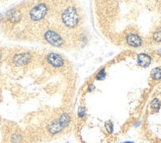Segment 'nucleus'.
Returning <instances> with one entry per match:
<instances>
[{
  "label": "nucleus",
  "mask_w": 161,
  "mask_h": 143,
  "mask_svg": "<svg viewBox=\"0 0 161 143\" xmlns=\"http://www.w3.org/2000/svg\"><path fill=\"white\" fill-rule=\"evenodd\" d=\"M71 121V117L69 113H63L62 116H60L58 119H56L55 120H52V123H49L48 126V131L49 134H58L60 131H62L66 126H69Z\"/></svg>",
  "instance_id": "f257e3e1"
},
{
  "label": "nucleus",
  "mask_w": 161,
  "mask_h": 143,
  "mask_svg": "<svg viewBox=\"0 0 161 143\" xmlns=\"http://www.w3.org/2000/svg\"><path fill=\"white\" fill-rule=\"evenodd\" d=\"M62 21L67 28H75L79 22V16H78L77 10L73 6H69L63 10L62 14Z\"/></svg>",
  "instance_id": "f03ea898"
},
{
  "label": "nucleus",
  "mask_w": 161,
  "mask_h": 143,
  "mask_svg": "<svg viewBox=\"0 0 161 143\" xmlns=\"http://www.w3.org/2000/svg\"><path fill=\"white\" fill-rule=\"evenodd\" d=\"M49 12V6L46 3H38L36 4L33 8L30 10L29 12V17L32 21L38 22V21L43 20L46 16V14Z\"/></svg>",
  "instance_id": "7ed1b4c3"
},
{
  "label": "nucleus",
  "mask_w": 161,
  "mask_h": 143,
  "mask_svg": "<svg viewBox=\"0 0 161 143\" xmlns=\"http://www.w3.org/2000/svg\"><path fill=\"white\" fill-rule=\"evenodd\" d=\"M44 38L49 45L55 46V48H60V46L64 44V41L62 36H60L58 32H55L53 30L46 31L44 34Z\"/></svg>",
  "instance_id": "20e7f679"
},
{
  "label": "nucleus",
  "mask_w": 161,
  "mask_h": 143,
  "mask_svg": "<svg viewBox=\"0 0 161 143\" xmlns=\"http://www.w3.org/2000/svg\"><path fill=\"white\" fill-rule=\"evenodd\" d=\"M46 61L53 68H60L64 65V58L56 52H49L46 55Z\"/></svg>",
  "instance_id": "39448f33"
},
{
  "label": "nucleus",
  "mask_w": 161,
  "mask_h": 143,
  "mask_svg": "<svg viewBox=\"0 0 161 143\" xmlns=\"http://www.w3.org/2000/svg\"><path fill=\"white\" fill-rule=\"evenodd\" d=\"M32 60V54L30 52H20L13 56L12 62L16 66H24Z\"/></svg>",
  "instance_id": "423d86ee"
},
{
  "label": "nucleus",
  "mask_w": 161,
  "mask_h": 143,
  "mask_svg": "<svg viewBox=\"0 0 161 143\" xmlns=\"http://www.w3.org/2000/svg\"><path fill=\"white\" fill-rule=\"evenodd\" d=\"M126 42L131 48H140L144 45V40L139 35L135 33H128L126 36Z\"/></svg>",
  "instance_id": "0eeeda50"
},
{
  "label": "nucleus",
  "mask_w": 161,
  "mask_h": 143,
  "mask_svg": "<svg viewBox=\"0 0 161 143\" xmlns=\"http://www.w3.org/2000/svg\"><path fill=\"white\" fill-rule=\"evenodd\" d=\"M152 62V57L150 56V54L145 52L138 53L137 55V63L138 66L142 67V68H146L148 67Z\"/></svg>",
  "instance_id": "6e6552de"
},
{
  "label": "nucleus",
  "mask_w": 161,
  "mask_h": 143,
  "mask_svg": "<svg viewBox=\"0 0 161 143\" xmlns=\"http://www.w3.org/2000/svg\"><path fill=\"white\" fill-rule=\"evenodd\" d=\"M6 19L12 24L19 23L22 19V13L18 9H10L6 13Z\"/></svg>",
  "instance_id": "1a4fd4ad"
},
{
  "label": "nucleus",
  "mask_w": 161,
  "mask_h": 143,
  "mask_svg": "<svg viewBox=\"0 0 161 143\" xmlns=\"http://www.w3.org/2000/svg\"><path fill=\"white\" fill-rule=\"evenodd\" d=\"M150 77L154 81H160L161 80V67H155L150 72Z\"/></svg>",
  "instance_id": "9d476101"
},
{
  "label": "nucleus",
  "mask_w": 161,
  "mask_h": 143,
  "mask_svg": "<svg viewBox=\"0 0 161 143\" xmlns=\"http://www.w3.org/2000/svg\"><path fill=\"white\" fill-rule=\"evenodd\" d=\"M160 107H161V102L158 98H154L151 102H150V109H151V110L153 113L158 112Z\"/></svg>",
  "instance_id": "9b49d317"
},
{
  "label": "nucleus",
  "mask_w": 161,
  "mask_h": 143,
  "mask_svg": "<svg viewBox=\"0 0 161 143\" xmlns=\"http://www.w3.org/2000/svg\"><path fill=\"white\" fill-rule=\"evenodd\" d=\"M152 40L155 42H161V27L157 28L152 34Z\"/></svg>",
  "instance_id": "f8f14e48"
},
{
  "label": "nucleus",
  "mask_w": 161,
  "mask_h": 143,
  "mask_svg": "<svg viewBox=\"0 0 161 143\" xmlns=\"http://www.w3.org/2000/svg\"><path fill=\"white\" fill-rule=\"evenodd\" d=\"M106 76H107L106 70H105V68H102V69L97 73V75H96L95 78H96V80H97V81H102V80H105Z\"/></svg>",
  "instance_id": "ddd939ff"
},
{
  "label": "nucleus",
  "mask_w": 161,
  "mask_h": 143,
  "mask_svg": "<svg viewBox=\"0 0 161 143\" xmlns=\"http://www.w3.org/2000/svg\"><path fill=\"white\" fill-rule=\"evenodd\" d=\"M22 140H23V138H22V136H21L20 134L15 133V134H13L11 136V142L12 143H21V142H22Z\"/></svg>",
  "instance_id": "4468645a"
},
{
  "label": "nucleus",
  "mask_w": 161,
  "mask_h": 143,
  "mask_svg": "<svg viewBox=\"0 0 161 143\" xmlns=\"http://www.w3.org/2000/svg\"><path fill=\"white\" fill-rule=\"evenodd\" d=\"M77 114H78V117H79L80 120L84 119V117H86V110H85L84 107H80V108L78 109Z\"/></svg>",
  "instance_id": "2eb2a0df"
},
{
  "label": "nucleus",
  "mask_w": 161,
  "mask_h": 143,
  "mask_svg": "<svg viewBox=\"0 0 161 143\" xmlns=\"http://www.w3.org/2000/svg\"><path fill=\"white\" fill-rule=\"evenodd\" d=\"M105 127H106V130L108 131V133H113V130H114V126H113V123L112 121H107L105 123Z\"/></svg>",
  "instance_id": "dca6fc26"
},
{
  "label": "nucleus",
  "mask_w": 161,
  "mask_h": 143,
  "mask_svg": "<svg viewBox=\"0 0 161 143\" xmlns=\"http://www.w3.org/2000/svg\"><path fill=\"white\" fill-rule=\"evenodd\" d=\"M93 90H94V86H93V85H90V86H89L88 92H89V93H90V92H92Z\"/></svg>",
  "instance_id": "f3484780"
},
{
  "label": "nucleus",
  "mask_w": 161,
  "mask_h": 143,
  "mask_svg": "<svg viewBox=\"0 0 161 143\" xmlns=\"http://www.w3.org/2000/svg\"><path fill=\"white\" fill-rule=\"evenodd\" d=\"M1 58H2V53L0 52V60H1Z\"/></svg>",
  "instance_id": "a211bd4d"
},
{
  "label": "nucleus",
  "mask_w": 161,
  "mask_h": 143,
  "mask_svg": "<svg viewBox=\"0 0 161 143\" xmlns=\"http://www.w3.org/2000/svg\"><path fill=\"white\" fill-rule=\"evenodd\" d=\"M1 18H2V16H1V14H0V22H1Z\"/></svg>",
  "instance_id": "6ab92c4d"
},
{
  "label": "nucleus",
  "mask_w": 161,
  "mask_h": 143,
  "mask_svg": "<svg viewBox=\"0 0 161 143\" xmlns=\"http://www.w3.org/2000/svg\"><path fill=\"white\" fill-rule=\"evenodd\" d=\"M125 143H134V142H125Z\"/></svg>",
  "instance_id": "aec40b11"
}]
</instances>
